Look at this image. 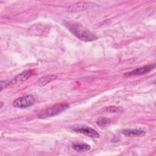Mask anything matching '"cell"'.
I'll list each match as a JSON object with an SVG mask.
<instances>
[{
    "instance_id": "obj_1",
    "label": "cell",
    "mask_w": 156,
    "mask_h": 156,
    "mask_svg": "<svg viewBox=\"0 0 156 156\" xmlns=\"http://www.w3.org/2000/svg\"><path fill=\"white\" fill-rule=\"evenodd\" d=\"M69 31L79 39L84 41H91L97 38L96 36L89 30L77 23H66Z\"/></svg>"
},
{
    "instance_id": "obj_2",
    "label": "cell",
    "mask_w": 156,
    "mask_h": 156,
    "mask_svg": "<svg viewBox=\"0 0 156 156\" xmlns=\"http://www.w3.org/2000/svg\"><path fill=\"white\" fill-rule=\"evenodd\" d=\"M69 107V105L66 103L57 104L41 110L38 115L37 117L40 119H44L57 115L63 111H65Z\"/></svg>"
},
{
    "instance_id": "obj_3",
    "label": "cell",
    "mask_w": 156,
    "mask_h": 156,
    "mask_svg": "<svg viewBox=\"0 0 156 156\" xmlns=\"http://www.w3.org/2000/svg\"><path fill=\"white\" fill-rule=\"evenodd\" d=\"M35 102L34 97L31 95H26L16 99L12 103V105L16 108H26L32 105Z\"/></svg>"
},
{
    "instance_id": "obj_4",
    "label": "cell",
    "mask_w": 156,
    "mask_h": 156,
    "mask_svg": "<svg viewBox=\"0 0 156 156\" xmlns=\"http://www.w3.org/2000/svg\"><path fill=\"white\" fill-rule=\"evenodd\" d=\"M32 74V71L31 70H26L16 76L10 81L9 82L7 87H12L19 83H21L26 81Z\"/></svg>"
},
{
    "instance_id": "obj_5",
    "label": "cell",
    "mask_w": 156,
    "mask_h": 156,
    "mask_svg": "<svg viewBox=\"0 0 156 156\" xmlns=\"http://www.w3.org/2000/svg\"><path fill=\"white\" fill-rule=\"evenodd\" d=\"M155 64L152 65H149L146 66H144L142 67H140L138 68H136L131 71L126 73L124 74V77H132V76H140L142 74H145L150 71H151L152 69L155 68Z\"/></svg>"
},
{
    "instance_id": "obj_6",
    "label": "cell",
    "mask_w": 156,
    "mask_h": 156,
    "mask_svg": "<svg viewBox=\"0 0 156 156\" xmlns=\"http://www.w3.org/2000/svg\"><path fill=\"white\" fill-rule=\"evenodd\" d=\"M73 130L76 132L84 134L91 138H98L99 136V134L96 130L89 127H76L73 129Z\"/></svg>"
},
{
    "instance_id": "obj_7",
    "label": "cell",
    "mask_w": 156,
    "mask_h": 156,
    "mask_svg": "<svg viewBox=\"0 0 156 156\" xmlns=\"http://www.w3.org/2000/svg\"><path fill=\"white\" fill-rule=\"evenodd\" d=\"M92 5H96L94 3L90 2H80L75 4H73L69 7V11L70 12H77L84 10L89 7H92Z\"/></svg>"
},
{
    "instance_id": "obj_8",
    "label": "cell",
    "mask_w": 156,
    "mask_h": 156,
    "mask_svg": "<svg viewBox=\"0 0 156 156\" xmlns=\"http://www.w3.org/2000/svg\"><path fill=\"white\" fill-rule=\"evenodd\" d=\"M57 76L56 75H48L40 78L36 82L35 85L38 86H44L51 82V81L55 80Z\"/></svg>"
},
{
    "instance_id": "obj_9",
    "label": "cell",
    "mask_w": 156,
    "mask_h": 156,
    "mask_svg": "<svg viewBox=\"0 0 156 156\" xmlns=\"http://www.w3.org/2000/svg\"><path fill=\"white\" fill-rule=\"evenodd\" d=\"M122 133L128 137H134L143 136L145 134V132L139 129H124L122 130Z\"/></svg>"
},
{
    "instance_id": "obj_10",
    "label": "cell",
    "mask_w": 156,
    "mask_h": 156,
    "mask_svg": "<svg viewBox=\"0 0 156 156\" xmlns=\"http://www.w3.org/2000/svg\"><path fill=\"white\" fill-rule=\"evenodd\" d=\"M73 148L77 152H81L90 150V146L87 144H74L73 145Z\"/></svg>"
},
{
    "instance_id": "obj_11",
    "label": "cell",
    "mask_w": 156,
    "mask_h": 156,
    "mask_svg": "<svg viewBox=\"0 0 156 156\" xmlns=\"http://www.w3.org/2000/svg\"><path fill=\"white\" fill-rule=\"evenodd\" d=\"M104 111L105 112H108V113H121L122 112H123V108L121 107L112 105V106H108V107H105L104 109Z\"/></svg>"
},
{
    "instance_id": "obj_12",
    "label": "cell",
    "mask_w": 156,
    "mask_h": 156,
    "mask_svg": "<svg viewBox=\"0 0 156 156\" xmlns=\"http://www.w3.org/2000/svg\"><path fill=\"white\" fill-rule=\"evenodd\" d=\"M110 122V120L106 118H100L97 121V124L101 126H104L108 124Z\"/></svg>"
},
{
    "instance_id": "obj_13",
    "label": "cell",
    "mask_w": 156,
    "mask_h": 156,
    "mask_svg": "<svg viewBox=\"0 0 156 156\" xmlns=\"http://www.w3.org/2000/svg\"><path fill=\"white\" fill-rule=\"evenodd\" d=\"M9 82L6 81V80H1V90H2L5 87H7V85H8Z\"/></svg>"
}]
</instances>
